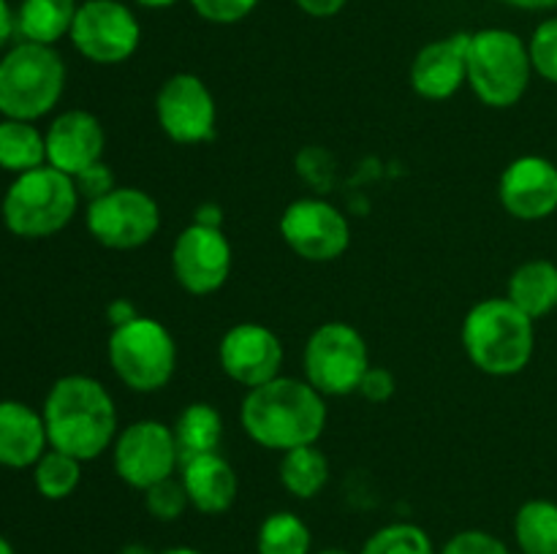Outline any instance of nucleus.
<instances>
[{
  "mask_svg": "<svg viewBox=\"0 0 557 554\" xmlns=\"http://www.w3.org/2000/svg\"><path fill=\"white\" fill-rule=\"evenodd\" d=\"M326 396L305 378L277 375L270 383L248 389L239 424L256 445L270 451H292L319 443L326 429Z\"/></svg>",
  "mask_w": 557,
  "mask_h": 554,
  "instance_id": "f257e3e1",
  "label": "nucleus"
},
{
  "mask_svg": "<svg viewBox=\"0 0 557 554\" xmlns=\"http://www.w3.org/2000/svg\"><path fill=\"white\" fill-rule=\"evenodd\" d=\"M49 449L92 462L112 449L120 432L117 407L107 386L90 375H63L41 407Z\"/></svg>",
  "mask_w": 557,
  "mask_h": 554,
  "instance_id": "f03ea898",
  "label": "nucleus"
},
{
  "mask_svg": "<svg viewBox=\"0 0 557 554\" xmlns=\"http://www.w3.org/2000/svg\"><path fill=\"white\" fill-rule=\"evenodd\" d=\"M462 348L479 373L511 378L531 364L536 351V320L506 297H487L462 320Z\"/></svg>",
  "mask_w": 557,
  "mask_h": 554,
  "instance_id": "7ed1b4c3",
  "label": "nucleus"
},
{
  "mask_svg": "<svg viewBox=\"0 0 557 554\" xmlns=\"http://www.w3.org/2000/svg\"><path fill=\"white\" fill-rule=\"evenodd\" d=\"M79 201L74 177L47 163L14 177L3 196V223L14 237L47 239L74 221Z\"/></svg>",
  "mask_w": 557,
  "mask_h": 554,
  "instance_id": "20e7f679",
  "label": "nucleus"
},
{
  "mask_svg": "<svg viewBox=\"0 0 557 554\" xmlns=\"http://www.w3.org/2000/svg\"><path fill=\"white\" fill-rule=\"evenodd\" d=\"M65 90V63L54 47L20 41L0 58V114L11 119L47 117Z\"/></svg>",
  "mask_w": 557,
  "mask_h": 554,
  "instance_id": "39448f33",
  "label": "nucleus"
},
{
  "mask_svg": "<svg viewBox=\"0 0 557 554\" xmlns=\"http://www.w3.org/2000/svg\"><path fill=\"white\" fill-rule=\"evenodd\" d=\"M533 63L528 41L506 27H482L468 41V87L490 109H511L525 98Z\"/></svg>",
  "mask_w": 557,
  "mask_h": 554,
  "instance_id": "423d86ee",
  "label": "nucleus"
},
{
  "mask_svg": "<svg viewBox=\"0 0 557 554\" xmlns=\"http://www.w3.org/2000/svg\"><path fill=\"white\" fill-rule=\"evenodd\" d=\"M107 358L125 389L152 394L174 378L177 342L158 318L136 315L128 324L114 326L107 342Z\"/></svg>",
  "mask_w": 557,
  "mask_h": 554,
  "instance_id": "0eeeda50",
  "label": "nucleus"
},
{
  "mask_svg": "<svg viewBox=\"0 0 557 554\" xmlns=\"http://www.w3.org/2000/svg\"><path fill=\"white\" fill-rule=\"evenodd\" d=\"M305 380L324 396L357 394L370 369V351L359 329L346 320H326L310 331L302 351Z\"/></svg>",
  "mask_w": 557,
  "mask_h": 554,
  "instance_id": "6e6552de",
  "label": "nucleus"
},
{
  "mask_svg": "<svg viewBox=\"0 0 557 554\" xmlns=\"http://www.w3.org/2000/svg\"><path fill=\"white\" fill-rule=\"evenodd\" d=\"M85 223L90 237L109 250L145 248L161 228V206L147 190L117 185L107 196L87 201Z\"/></svg>",
  "mask_w": 557,
  "mask_h": 554,
  "instance_id": "1a4fd4ad",
  "label": "nucleus"
},
{
  "mask_svg": "<svg viewBox=\"0 0 557 554\" xmlns=\"http://www.w3.org/2000/svg\"><path fill=\"white\" fill-rule=\"evenodd\" d=\"M69 38L90 63L120 65L139 49L141 25L123 0H85L76 9Z\"/></svg>",
  "mask_w": 557,
  "mask_h": 554,
  "instance_id": "9d476101",
  "label": "nucleus"
},
{
  "mask_svg": "<svg viewBox=\"0 0 557 554\" xmlns=\"http://www.w3.org/2000/svg\"><path fill=\"white\" fill-rule=\"evenodd\" d=\"M109 451H112V467L120 481L139 492L172 478L183 462L172 427L156 418H139L128 427H120Z\"/></svg>",
  "mask_w": 557,
  "mask_h": 554,
  "instance_id": "9b49d317",
  "label": "nucleus"
},
{
  "mask_svg": "<svg viewBox=\"0 0 557 554\" xmlns=\"http://www.w3.org/2000/svg\"><path fill=\"white\" fill-rule=\"evenodd\" d=\"M281 237L302 261L330 264L346 255L351 244V223L332 201L305 196L283 210Z\"/></svg>",
  "mask_w": 557,
  "mask_h": 554,
  "instance_id": "f8f14e48",
  "label": "nucleus"
},
{
  "mask_svg": "<svg viewBox=\"0 0 557 554\" xmlns=\"http://www.w3.org/2000/svg\"><path fill=\"white\" fill-rule=\"evenodd\" d=\"M156 119L166 139L201 144L215 136V96L201 76L180 71L163 79L156 92Z\"/></svg>",
  "mask_w": 557,
  "mask_h": 554,
  "instance_id": "ddd939ff",
  "label": "nucleus"
},
{
  "mask_svg": "<svg viewBox=\"0 0 557 554\" xmlns=\"http://www.w3.org/2000/svg\"><path fill=\"white\" fill-rule=\"evenodd\" d=\"M234 253L223 228L188 223L172 244L174 280L190 297H210L226 286Z\"/></svg>",
  "mask_w": 557,
  "mask_h": 554,
  "instance_id": "4468645a",
  "label": "nucleus"
},
{
  "mask_svg": "<svg viewBox=\"0 0 557 554\" xmlns=\"http://www.w3.org/2000/svg\"><path fill=\"white\" fill-rule=\"evenodd\" d=\"M283 342L270 326L243 320L226 329L218 342V362L228 380L245 389L270 383L272 378L283 375Z\"/></svg>",
  "mask_w": 557,
  "mask_h": 554,
  "instance_id": "2eb2a0df",
  "label": "nucleus"
},
{
  "mask_svg": "<svg viewBox=\"0 0 557 554\" xmlns=\"http://www.w3.org/2000/svg\"><path fill=\"white\" fill-rule=\"evenodd\" d=\"M498 199L517 221H547L557 212V166L542 155L515 158L498 179Z\"/></svg>",
  "mask_w": 557,
  "mask_h": 554,
  "instance_id": "dca6fc26",
  "label": "nucleus"
},
{
  "mask_svg": "<svg viewBox=\"0 0 557 554\" xmlns=\"http://www.w3.org/2000/svg\"><path fill=\"white\" fill-rule=\"evenodd\" d=\"M44 139H47V163L69 177L101 163L107 150V130L101 119L85 109H69L58 114L44 130Z\"/></svg>",
  "mask_w": 557,
  "mask_h": 554,
  "instance_id": "f3484780",
  "label": "nucleus"
},
{
  "mask_svg": "<svg viewBox=\"0 0 557 554\" xmlns=\"http://www.w3.org/2000/svg\"><path fill=\"white\" fill-rule=\"evenodd\" d=\"M468 41L471 33L424 43L411 63V87L428 101H446L468 85Z\"/></svg>",
  "mask_w": 557,
  "mask_h": 554,
  "instance_id": "a211bd4d",
  "label": "nucleus"
},
{
  "mask_svg": "<svg viewBox=\"0 0 557 554\" xmlns=\"http://www.w3.org/2000/svg\"><path fill=\"white\" fill-rule=\"evenodd\" d=\"M180 481H183L185 494H188L190 508L207 516L226 514L239 492L237 470L221 451L180 462Z\"/></svg>",
  "mask_w": 557,
  "mask_h": 554,
  "instance_id": "6ab92c4d",
  "label": "nucleus"
},
{
  "mask_svg": "<svg viewBox=\"0 0 557 554\" xmlns=\"http://www.w3.org/2000/svg\"><path fill=\"white\" fill-rule=\"evenodd\" d=\"M49 449L47 424L38 411L20 400L0 402V465L25 470Z\"/></svg>",
  "mask_w": 557,
  "mask_h": 554,
  "instance_id": "aec40b11",
  "label": "nucleus"
},
{
  "mask_svg": "<svg viewBox=\"0 0 557 554\" xmlns=\"http://www.w3.org/2000/svg\"><path fill=\"white\" fill-rule=\"evenodd\" d=\"M506 299L533 320L553 313L557 307V264L547 259H531L517 266L506 286Z\"/></svg>",
  "mask_w": 557,
  "mask_h": 554,
  "instance_id": "412c9836",
  "label": "nucleus"
},
{
  "mask_svg": "<svg viewBox=\"0 0 557 554\" xmlns=\"http://www.w3.org/2000/svg\"><path fill=\"white\" fill-rule=\"evenodd\" d=\"M76 0H20L16 5V36L22 41L54 47L74 25Z\"/></svg>",
  "mask_w": 557,
  "mask_h": 554,
  "instance_id": "4be33fe9",
  "label": "nucleus"
},
{
  "mask_svg": "<svg viewBox=\"0 0 557 554\" xmlns=\"http://www.w3.org/2000/svg\"><path fill=\"white\" fill-rule=\"evenodd\" d=\"M277 478H281L283 489L292 498L313 500L330 483V459L319 449V443L283 451L281 465H277Z\"/></svg>",
  "mask_w": 557,
  "mask_h": 554,
  "instance_id": "5701e85b",
  "label": "nucleus"
},
{
  "mask_svg": "<svg viewBox=\"0 0 557 554\" xmlns=\"http://www.w3.org/2000/svg\"><path fill=\"white\" fill-rule=\"evenodd\" d=\"M172 432L177 440L180 459L212 454L223 443V416L210 402H190L180 411Z\"/></svg>",
  "mask_w": 557,
  "mask_h": 554,
  "instance_id": "b1692460",
  "label": "nucleus"
},
{
  "mask_svg": "<svg viewBox=\"0 0 557 554\" xmlns=\"http://www.w3.org/2000/svg\"><path fill=\"white\" fill-rule=\"evenodd\" d=\"M47 166V139L27 119H0V168L14 177Z\"/></svg>",
  "mask_w": 557,
  "mask_h": 554,
  "instance_id": "393cba45",
  "label": "nucleus"
},
{
  "mask_svg": "<svg viewBox=\"0 0 557 554\" xmlns=\"http://www.w3.org/2000/svg\"><path fill=\"white\" fill-rule=\"evenodd\" d=\"M515 541L522 554H557V503L528 500L515 516Z\"/></svg>",
  "mask_w": 557,
  "mask_h": 554,
  "instance_id": "a878e982",
  "label": "nucleus"
},
{
  "mask_svg": "<svg viewBox=\"0 0 557 554\" xmlns=\"http://www.w3.org/2000/svg\"><path fill=\"white\" fill-rule=\"evenodd\" d=\"M310 549H313L310 527L294 511H275L261 521L256 532L259 554H310Z\"/></svg>",
  "mask_w": 557,
  "mask_h": 554,
  "instance_id": "bb28decb",
  "label": "nucleus"
},
{
  "mask_svg": "<svg viewBox=\"0 0 557 554\" xmlns=\"http://www.w3.org/2000/svg\"><path fill=\"white\" fill-rule=\"evenodd\" d=\"M82 481V462L58 449L44 451L41 459L33 465V483L38 494L47 500H65L76 492Z\"/></svg>",
  "mask_w": 557,
  "mask_h": 554,
  "instance_id": "cd10ccee",
  "label": "nucleus"
},
{
  "mask_svg": "<svg viewBox=\"0 0 557 554\" xmlns=\"http://www.w3.org/2000/svg\"><path fill=\"white\" fill-rule=\"evenodd\" d=\"M359 554H438L433 538L411 521H392L364 541Z\"/></svg>",
  "mask_w": 557,
  "mask_h": 554,
  "instance_id": "c85d7f7f",
  "label": "nucleus"
},
{
  "mask_svg": "<svg viewBox=\"0 0 557 554\" xmlns=\"http://www.w3.org/2000/svg\"><path fill=\"white\" fill-rule=\"evenodd\" d=\"M145 498V508L152 519L158 521H174L190 508V500L185 494V487L180 478H166V481H158L152 483L150 489L141 492Z\"/></svg>",
  "mask_w": 557,
  "mask_h": 554,
  "instance_id": "c756f323",
  "label": "nucleus"
},
{
  "mask_svg": "<svg viewBox=\"0 0 557 554\" xmlns=\"http://www.w3.org/2000/svg\"><path fill=\"white\" fill-rule=\"evenodd\" d=\"M528 52H531L533 74L557 85V16H549L533 30Z\"/></svg>",
  "mask_w": 557,
  "mask_h": 554,
  "instance_id": "7c9ffc66",
  "label": "nucleus"
},
{
  "mask_svg": "<svg viewBox=\"0 0 557 554\" xmlns=\"http://www.w3.org/2000/svg\"><path fill=\"white\" fill-rule=\"evenodd\" d=\"M188 3L205 22H212V25H237L259 5V0H188Z\"/></svg>",
  "mask_w": 557,
  "mask_h": 554,
  "instance_id": "2f4dec72",
  "label": "nucleus"
},
{
  "mask_svg": "<svg viewBox=\"0 0 557 554\" xmlns=\"http://www.w3.org/2000/svg\"><path fill=\"white\" fill-rule=\"evenodd\" d=\"M438 554H511V549L487 530H462L451 536Z\"/></svg>",
  "mask_w": 557,
  "mask_h": 554,
  "instance_id": "473e14b6",
  "label": "nucleus"
},
{
  "mask_svg": "<svg viewBox=\"0 0 557 554\" xmlns=\"http://www.w3.org/2000/svg\"><path fill=\"white\" fill-rule=\"evenodd\" d=\"M74 182H76V190H79L82 199H87V201L101 199V196H107L109 190L117 188L112 168H109L103 161L96 163V166L85 168L82 174H76Z\"/></svg>",
  "mask_w": 557,
  "mask_h": 554,
  "instance_id": "72a5a7b5",
  "label": "nucleus"
},
{
  "mask_svg": "<svg viewBox=\"0 0 557 554\" xmlns=\"http://www.w3.org/2000/svg\"><path fill=\"white\" fill-rule=\"evenodd\" d=\"M359 396H364L368 402H386L392 394H395V375L384 367H373L364 373L362 383H359Z\"/></svg>",
  "mask_w": 557,
  "mask_h": 554,
  "instance_id": "f704fd0d",
  "label": "nucleus"
},
{
  "mask_svg": "<svg viewBox=\"0 0 557 554\" xmlns=\"http://www.w3.org/2000/svg\"><path fill=\"white\" fill-rule=\"evenodd\" d=\"M294 3L302 14L313 16V20H330V16L341 14L346 9L348 0H294Z\"/></svg>",
  "mask_w": 557,
  "mask_h": 554,
  "instance_id": "c9c22d12",
  "label": "nucleus"
},
{
  "mask_svg": "<svg viewBox=\"0 0 557 554\" xmlns=\"http://www.w3.org/2000/svg\"><path fill=\"white\" fill-rule=\"evenodd\" d=\"M16 36V9H11L9 0H0V49L9 47Z\"/></svg>",
  "mask_w": 557,
  "mask_h": 554,
  "instance_id": "e433bc0d",
  "label": "nucleus"
},
{
  "mask_svg": "<svg viewBox=\"0 0 557 554\" xmlns=\"http://www.w3.org/2000/svg\"><path fill=\"white\" fill-rule=\"evenodd\" d=\"M136 315L139 313H136V307L128 302V299H114V302L107 307V318H109V324H112V329L114 326L128 324V320H134Z\"/></svg>",
  "mask_w": 557,
  "mask_h": 554,
  "instance_id": "4c0bfd02",
  "label": "nucleus"
},
{
  "mask_svg": "<svg viewBox=\"0 0 557 554\" xmlns=\"http://www.w3.org/2000/svg\"><path fill=\"white\" fill-rule=\"evenodd\" d=\"M190 223H199V226H215V228H223V212L218 204H201L199 210H196L194 221Z\"/></svg>",
  "mask_w": 557,
  "mask_h": 554,
  "instance_id": "58836bf2",
  "label": "nucleus"
},
{
  "mask_svg": "<svg viewBox=\"0 0 557 554\" xmlns=\"http://www.w3.org/2000/svg\"><path fill=\"white\" fill-rule=\"evenodd\" d=\"M500 3L511 5V9H522V11H553V9H557V0H500Z\"/></svg>",
  "mask_w": 557,
  "mask_h": 554,
  "instance_id": "ea45409f",
  "label": "nucleus"
},
{
  "mask_svg": "<svg viewBox=\"0 0 557 554\" xmlns=\"http://www.w3.org/2000/svg\"><path fill=\"white\" fill-rule=\"evenodd\" d=\"M136 5H141V9H152V11H161V9H169V5L180 3V0H134Z\"/></svg>",
  "mask_w": 557,
  "mask_h": 554,
  "instance_id": "a19ab883",
  "label": "nucleus"
},
{
  "mask_svg": "<svg viewBox=\"0 0 557 554\" xmlns=\"http://www.w3.org/2000/svg\"><path fill=\"white\" fill-rule=\"evenodd\" d=\"M117 554H156V552H152L150 546H145V543L134 541V543H125Z\"/></svg>",
  "mask_w": 557,
  "mask_h": 554,
  "instance_id": "79ce46f5",
  "label": "nucleus"
},
{
  "mask_svg": "<svg viewBox=\"0 0 557 554\" xmlns=\"http://www.w3.org/2000/svg\"><path fill=\"white\" fill-rule=\"evenodd\" d=\"M158 554H205V552H199V549L194 546H172L166 549V552H158Z\"/></svg>",
  "mask_w": 557,
  "mask_h": 554,
  "instance_id": "37998d69",
  "label": "nucleus"
},
{
  "mask_svg": "<svg viewBox=\"0 0 557 554\" xmlns=\"http://www.w3.org/2000/svg\"><path fill=\"white\" fill-rule=\"evenodd\" d=\"M0 554H14V546H11L3 532H0Z\"/></svg>",
  "mask_w": 557,
  "mask_h": 554,
  "instance_id": "c03bdc74",
  "label": "nucleus"
},
{
  "mask_svg": "<svg viewBox=\"0 0 557 554\" xmlns=\"http://www.w3.org/2000/svg\"><path fill=\"white\" fill-rule=\"evenodd\" d=\"M315 554H351V552H346V549L330 546V549H321V552H315Z\"/></svg>",
  "mask_w": 557,
  "mask_h": 554,
  "instance_id": "a18cd8bd",
  "label": "nucleus"
}]
</instances>
